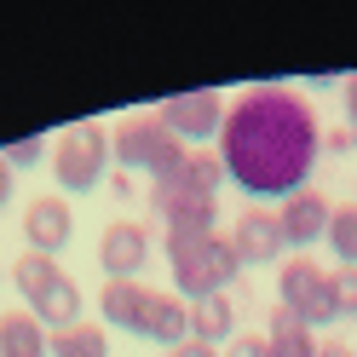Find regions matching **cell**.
<instances>
[{
  "label": "cell",
  "mask_w": 357,
  "mask_h": 357,
  "mask_svg": "<svg viewBox=\"0 0 357 357\" xmlns=\"http://www.w3.org/2000/svg\"><path fill=\"white\" fill-rule=\"evenodd\" d=\"M323 150L317 109L288 86H248L219 127V162L242 196H294L305 190Z\"/></svg>",
  "instance_id": "1"
},
{
  "label": "cell",
  "mask_w": 357,
  "mask_h": 357,
  "mask_svg": "<svg viewBox=\"0 0 357 357\" xmlns=\"http://www.w3.org/2000/svg\"><path fill=\"white\" fill-rule=\"evenodd\" d=\"M98 311L109 328H127L139 340L155 346H185L190 340V305L178 294H162V288H144V282H104L98 288Z\"/></svg>",
  "instance_id": "2"
},
{
  "label": "cell",
  "mask_w": 357,
  "mask_h": 357,
  "mask_svg": "<svg viewBox=\"0 0 357 357\" xmlns=\"http://www.w3.org/2000/svg\"><path fill=\"white\" fill-rule=\"evenodd\" d=\"M167 259H173V288L190 305L231 288L242 271L231 236H219V231H167Z\"/></svg>",
  "instance_id": "3"
},
{
  "label": "cell",
  "mask_w": 357,
  "mask_h": 357,
  "mask_svg": "<svg viewBox=\"0 0 357 357\" xmlns=\"http://www.w3.org/2000/svg\"><path fill=\"white\" fill-rule=\"evenodd\" d=\"M109 155L121 162V173H150V185H162L185 167V139H173L162 116H127L109 132Z\"/></svg>",
  "instance_id": "4"
},
{
  "label": "cell",
  "mask_w": 357,
  "mask_h": 357,
  "mask_svg": "<svg viewBox=\"0 0 357 357\" xmlns=\"http://www.w3.org/2000/svg\"><path fill=\"white\" fill-rule=\"evenodd\" d=\"M277 305L294 311L300 328H328L334 317H340V305H334V277H328L311 254H294V259L282 265V277H277Z\"/></svg>",
  "instance_id": "5"
},
{
  "label": "cell",
  "mask_w": 357,
  "mask_h": 357,
  "mask_svg": "<svg viewBox=\"0 0 357 357\" xmlns=\"http://www.w3.org/2000/svg\"><path fill=\"white\" fill-rule=\"evenodd\" d=\"M104 167H109V132L98 121L70 127L58 139V150H52V173H58L63 190H93L104 178Z\"/></svg>",
  "instance_id": "6"
},
{
  "label": "cell",
  "mask_w": 357,
  "mask_h": 357,
  "mask_svg": "<svg viewBox=\"0 0 357 357\" xmlns=\"http://www.w3.org/2000/svg\"><path fill=\"white\" fill-rule=\"evenodd\" d=\"M225 109L231 104H219V93H173L155 116L167 121L173 139H185V144H202V139H219V127H225Z\"/></svg>",
  "instance_id": "7"
},
{
  "label": "cell",
  "mask_w": 357,
  "mask_h": 357,
  "mask_svg": "<svg viewBox=\"0 0 357 357\" xmlns=\"http://www.w3.org/2000/svg\"><path fill=\"white\" fill-rule=\"evenodd\" d=\"M219 178H225V162L208 155V150H190L185 167H178L173 178L150 185V202H155V213H162L167 202H213V196H219Z\"/></svg>",
  "instance_id": "8"
},
{
  "label": "cell",
  "mask_w": 357,
  "mask_h": 357,
  "mask_svg": "<svg viewBox=\"0 0 357 357\" xmlns=\"http://www.w3.org/2000/svg\"><path fill=\"white\" fill-rule=\"evenodd\" d=\"M150 259V236L144 225H132V219H116V225H104V242H98V265L109 282H139Z\"/></svg>",
  "instance_id": "9"
},
{
  "label": "cell",
  "mask_w": 357,
  "mask_h": 357,
  "mask_svg": "<svg viewBox=\"0 0 357 357\" xmlns=\"http://www.w3.org/2000/svg\"><path fill=\"white\" fill-rule=\"evenodd\" d=\"M328 219H334V202L305 185V190H294V196L282 202L277 225H282V242H288V248H311V242L328 236Z\"/></svg>",
  "instance_id": "10"
},
{
  "label": "cell",
  "mask_w": 357,
  "mask_h": 357,
  "mask_svg": "<svg viewBox=\"0 0 357 357\" xmlns=\"http://www.w3.org/2000/svg\"><path fill=\"white\" fill-rule=\"evenodd\" d=\"M231 248L242 265H271L288 254V242H282V225H277V213H265V208H242V219L231 225Z\"/></svg>",
  "instance_id": "11"
},
{
  "label": "cell",
  "mask_w": 357,
  "mask_h": 357,
  "mask_svg": "<svg viewBox=\"0 0 357 357\" xmlns=\"http://www.w3.org/2000/svg\"><path fill=\"white\" fill-rule=\"evenodd\" d=\"M24 236H29V254H58L70 248L75 236V213L63 196H35V202L24 208Z\"/></svg>",
  "instance_id": "12"
},
{
  "label": "cell",
  "mask_w": 357,
  "mask_h": 357,
  "mask_svg": "<svg viewBox=\"0 0 357 357\" xmlns=\"http://www.w3.org/2000/svg\"><path fill=\"white\" fill-rule=\"evenodd\" d=\"M29 317H35L40 328H52V334L75 328V323H81V282H75V277H58L47 294L29 300Z\"/></svg>",
  "instance_id": "13"
},
{
  "label": "cell",
  "mask_w": 357,
  "mask_h": 357,
  "mask_svg": "<svg viewBox=\"0 0 357 357\" xmlns=\"http://www.w3.org/2000/svg\"><path fill=\"white\" fill-rule=\"evenodd\" d=\"M0 357H52V334L29 311H6L0 317Z\"/></svg>",
  "instance_id": "14"
},
{
  "label": "cell",
  "mask_w": 357,
  "mask_h": 357,
  "mask_svg": "<svg viewBox=\"0 0 357 357\" xmlns=\"http://www.w3.org/2000/svg\"><path fill=\"white\" fill-rule=\"evenodd\" d=\"M190 340H202V346H219V340H236V311L225 294H208V300H196L190 305Z\"/></svg>",
  "instance_id": "15"
},
{
  "label": "cell",
  "mask_w": 357,
  "mask_h": 357,
  "mask_svg": "<svg viewBox=\"0 0 357 357\" xmlns=\"http://www.w3.org/2000/svg\"><path fill=\"white\" fill-rule=\"evenodd\" d=\"M265 357H317L311 346V328L294 323V311H271V334H265Z\"/></svg>",
  "instance_id": "16"
},
{
  "label": "cell",
  "mask_w": 357,
  "mask_h": 357,
  "mask_svg": "<svg viewBox=\"0 0 357 357\" xmlns=\"http://www.w3.org/2000/svg\"><path fill=\"white\" fill-rule=\"evenodd\" d=\"M52 357H109V334L98 328V323H75V328H63V334H52Z\"/></svg>",
  "instance_id": "17"
},
{
  "label": "cell",
  "mask_w": 357,
  "mask_h": 357,
  "mask_svg": "<svg viewBox=\"0 0 357 357\" xmlns=\"http://www.w3.org/2000/svg\"><path fill=\"white\" fill-rule=\"evenodd\" d=\"M58 277H63V271H58V259H52V254H24V259L12 265V282H17V294H24V300L47 294Z\"/></svg>",
  "instance_id": "18"
},
{
  "label": "cell",
  "mask_w": 357,
  "mask_h": 357,
  "mask_svg": "<svg viewBox=\"0 0 357 357\" xmlns=\"http://www.w3.org/2000/svg\"><path fill=\"white\" fill-rule=\"evenodd\" d=\"M323 242L334 248V259H340V265H357V202H351V208H334Z\"/></svg>",
  "instance_id": "19"
},
{
  "label": "cell",
  "mask_w": 357,
  "mask_h": 357,
  "mask_svg": "<svg viewBox=\"0 0 357 357\" xmlns=\"http://www.w3.org/2000/svg\"><path fill=\"white\" fill-rule=\"evenodd\" d=\"M40 155H47V139L29 132V139H12V144H6V167H35Z\"/></svg>",
  "instance_id": "20"
},
{
  "label": "cell",
  "mask_w": 357,
  "mask_h": 357,
  "mask_svg": "<svg viewBox=\"0 0 357 357\" xmlns=\"http://www.w3.org/2000/svg\"><path fill=\"white\" fill-rule=\"evenodd\" d=\"M334 305H340V317H357V265L334 271Z\"/></svg>",
  "instance_id": "21"
},
{
  "label": "cell",
  "mask_w": 357,
  "mask_h": 357,
  "mask_svg": "<svg viewBox=\"0 0 357 357\" xmlns=\"http://www.w3.org/2000/svg\"><path fill=\"white\" fill-rule=\"evenodd\" d=\"M219 357H265V334H236Z\"/></svg>",
  "instance_id": "22"
},
{
  "label": "cell",
  "mask_w": 357,
  "mask_h": 357,
  "mask_svg": "<svg viewBox=\"0 0 357 357\" xmlns=\"http://www.w3.org/2000/svg\"><path fill=\"white\" fill-rule=\"evenodd\" d=\"M346 132H351V144H357V75L346 81Z\"/></svg>",
  "instance_id": "23"
},
{
  "label": "cell",
  "mask_w": 357,
  "mask_h": 357,
  "mask_svg": "<svg viewBox=\"0 0 357 357\" xmlns=\"http://www.w3.org/2000/svg\"><path fill=\"white\" fill-rule=\"evenodd\" d=\"M173 357H219V351L202 346V340H185V346H173Z\"/></svg>",
  "instance_id": "24"
},
{
  "label": "cell",
  "mask_w": 357,
  "mask_h": 357,
  "mask_svg": "<svg viewBox=\"0 0 357 357\" xmlns=\"http://www.w3.org/2000/svg\"><path fill=\"white\" fill-rule=\"evenodd\" d=\"M12 202V167H6V155H0V208Z\"/></svg>",
  "instance_id": "25"
},
{
  "label": "cell",
  "mask_w": 357,
  "mask_h": 357,
  "mask_svg": "<svg viewBox=\"0 0 357 357\" xmlns=\"http://www.w3.org/2000/svg\"><path fill=\"white\" fill-rule=\"evenodd\" d=\"M317 357H357L351 346H340V340H328V346H317Z\"/></svg>",
  "instance_id": "26"
}]
</instances>
